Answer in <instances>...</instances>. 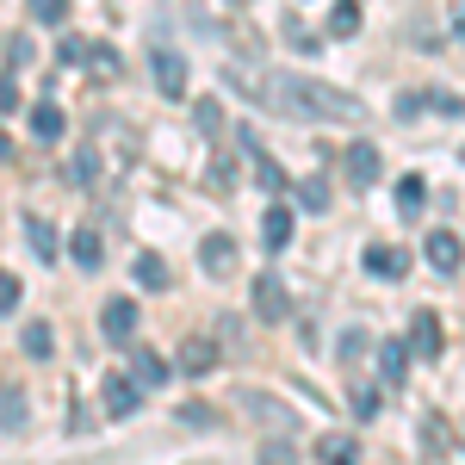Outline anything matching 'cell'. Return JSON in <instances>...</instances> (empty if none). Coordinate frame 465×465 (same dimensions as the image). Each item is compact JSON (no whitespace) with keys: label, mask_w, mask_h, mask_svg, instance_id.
<instances>
[{"label":"cell","mask_w":465,"mask_h":465,"mask_svg":"<svg viewBox=\"0 0 465 465\" xmlns=\"http://www.w3.org/2000/svg\"><path fill=\"white\" fill-rule=\"evenodd\" d=\"M366 273H379V280H403V273H410V254L397 249V242H372V249H366Z\"/></svg>","instance_id":"5"},{"label":"cell","mask_w":465,"mask_h":465,"mask_svg":"<svg viewBox=\"0 0 465 465\" xmlns=\"http://www.w3.org/2000/svg\"><path fill=\"white\" fill-rule=\"evenodd\" d=\"M131 379L149 385V391H155V385H168V360L155 354V348H131Z\"/></svg>","instance_id":"11"},{"label":"cell","mask_w":465,"mask_h":465,"mask_svg":"<svg viewBox=\"0 0 465 465\" xmlns=\"http://www.w3.org/2000/svg\"><path fill=\"white\" fill-rule=\"evenodd\" d=\"M410 354H422V360L440 354V317L434 311H416L410 317Z\"/></svg>","instance_id":"6"},{"label":"cell","mask_w":465,"mask_h":465,"mask_svg":"<svg viewBox=\"0 0 465 465\" xmlns=\"http://www.w3.org/2000/svg\"><path fill=\"white\" fill-rule=\"evenodd\" d=\"M254 317H261V322H286V317H292L286 286H280L273 273H261V280H254Z\"/></svg>","instance_id":"2"},{"label":"cell","mask_w":465,"mask_h":465,"mask_svg":"<svg viewBox=\"0 0 465 465\" xmlns=\"http://www.w3.org/2000/svg\"><path fill=\"white\" fill-rule=\"evenodd\" d=\"M217 366V341H205V335H193V341H180V372H193V379H205Z\"/></svg>","instance_id":"10"},{"label":"cell","mask_w":465,"mask_h":465,"mask_svg":"<svg viewBox=\"0 0 465 465\" xmlns=\"http://www.w3.org/2000/svg\"><path fill=\"white\" fill-rule=\"evenodd\" d=\"M100 329H106V341L124 348V341L137 335V304H131V298H112L106 311H100Z\"/></svg>","instance_id":"3"},{"label":"cell","mask_w":465,"mask_h":465,"mask_svg":"<svg viewBox=\"0 0 465 465\" xmlns=\"http://www.w3.org/2000/svg\"><path fill=\"white\" fill-rule=\"evenodd\" d=\"M422 254H429V267H434V273H460V254H465V242L453 236V230H434L429 242H422Z\"/></svg>","instance_id":"4"},{"label":"cell","mask_w":465,"mask_h":465,"mask_svg":"<svg viewBox=\"0 0 465 465\" xmlns=\"http://www.w3.org/2000/svg\"><path fill=\"white\" fill-rule=\"evenodd\" d=\"M416 440H422V453H429V460H440V453H447V416H422V422H416Z\"/></svg>","instance_id":"16"},{"label":"cell","mask_w":465,"mask_h":465,"mask_svg":"<svg viewBox=\"0 0 465 465\" xmlns=\"http://www.w3.org/2000/svg\"><path fill=\"white\" fill-rule=\"evenodd\" d=\"M63 131H69V118H63V106H50V100H44V106H32V137H44V143H56Z\"/></svg>","instance_id":"14"},{"label":"cell","mask_w":465,"mask_h":465,"mask_svg":"<svg viewBox=\"0 0 465 465\" xmlns=\"http://www.w3.org/2000/svg\"><path fill=\"white\" fill-rule=\"evenodd\" d=\"M199 131H205V137H217V131H223V112H217L212 100H199Z\"/></svg>","instance_id":"34"},{"label":"cell","mask_w":465,"mask_h":465,"mask_svg":"<svg viewBox=\"0 0 465 465\" xmlns=\"http://www.w3.org/2000/svg\"><path fill=\"white\" fill-rule=\"evenodd\" d=\"M69 180H74V186H94V180H100V162H94V155L81 149V155L69 162Z\"/></svg>","instance_id":"30"},{"label":"cell","mask_w":465,"mask_h":465,"mask_svg":"<svg viewBox=\"0 0 465 465\" xmlns=\"http://www.w3.org/2000/svg\"><path fill=\"white\" fill-rule=\"evenodd\" d=\"M74 261H81V267H87V273H94V267H100V261H106V249H100V236H94V230H74Z\"/></svg>","instance_id":"22"},{"label":"cell","mask_w":465,"mask_h":465,"mask_svg":"<svg viewBox=\"0 0 465 465\" xmlns=\"http://www.w3.org/2000/svg\"><path fill=\"white\" fill-rule=\"evenodd\" d=\"M56 56H63L69 69H87V56H94V44H87V37H63V44H56Z\"/></svg>","instance_id":"26"},{"label":"cell","mask_w":465,"mask_h":465,"mask_svg":"<svg viewBox=\"0 0 465 465\" xmlns=\"http://www.w3.org/2000/svg\"><path fill=\"white\" fill-rule=\"evenodd\" d=\"M273 94H280V106L298 112V118H335V124H360V118H366L360 100H348L341 87L304 81V74H267V106H273Z\"/></svg>","instance_id":"1"},{"label":"cell","mask_w":465,"mask_h":465,"mask_svg":"<svg viewBox=\"0 0 465 465\" xmlns=\"http://www.w3.org/2000/svg\"><path fill=\"white\" fill-rule=\"evenodd\" d=\"M131 273H137V286H149V292H162L168 280H174V273H168V261H162L155 249H143V254H137V267H131Z\"/></svg>","instance_id":"15"},{"label":"cell","mask_w":465,"mask_h":465,"mask_svg":"<svg viewBox=\"0 0 465 465\" xmlns=\"http://www.w3.org/2000/svg\"><path fill=\"white\" fill-rule=\"evenodd\" d=\"M199 267H205L212 280H223V273L236 267V242H230L223 230H217V236H205V249H199Z\"/></svg>","instance_id":"9"},{"label":"cell","mask_w":465,"mask_h":465,"mask_svg":"<svg viewBox=\"0 0 465 465\" xmlns=\"http://www.w3.org/2000/svg\"><path fill=\"white\" fill-rule=\"evenodd\" d=\"M261 242H267V249H286L292 242V212L286 205H267V217H261Z\"/></svg>","instance_id":"13"},{"label":"cell","mask_w":465,"mask_h":465,"mask_svg":"<svg viewBox=\"0 0 465 465\" xmlns=\"http://www.w3.org/2000/svg\"><path fill=\"white\" fill-rule=\"evenodd\" d=\"M286 37H292V44H298V50H317V37L304 32V19H286Z\"/></svg>","instance_id":"35"},{"label":"cell","mask_w":465,"mask_h":465,"mask_svg":"<svg viewBox=\"0 0 465 465\" xmlns=\"http://www.w3.org/2000/svg\"><path fill=\"white\" fill-rule=\"evenodd\" d=\"M137 403H143V385L124 379V372H112V379H106V416H131Z\"/></svg>","instance_id":"8"},{"label":"cell","mask_w":465,"mask_h":465,"mask_svg":"<svg viewBox=\"0 0 465 465\" xmlns=\"http://www.w3.org/2000/svg\"><path fill=\"white\" fill-rule=\"evenodd\" d=\"M87 69L100 74V81H112V74H118V56H112L106 44H94V56H87Z\"/></svg>","instance_id":"31"},{"label":"cell","mask_w":465,"mask_h":465,"mask_svg":"<svg viewBox=\"0 0 465 465\" xmlns=\"http://www.w3.org/2000/svg\"><path fill=\"white\" fill-rule=\"evenodd\" d=\"M254 174H261V186H267L273 199H280V193H286V186H292V180H286V168H280V162H267V155L254 162Z\"/></svg>","instance_id":"27"},{"label":"cell","mask_w":465,"mask_h":465,"mask_svg":"<svg viewBox=\"0 0 465 465\" xmlns=\"http://www.w3.org/2000/svg\"><path fill=\"white\" fill-rule=\"evenodd\" d=\"M261 465H298V460H292L280 440H267V447H261Z\"/></svg>","instance_id":"37"},{"label":"cell","mask_w":465,"mask_h":465,"mask_svg":"<svg viewBox=\"0 0 465 465\" xmlns=\"http://www.w3.org/2000/svg\"><path fill=\"white\" fill-rule=\"evenodd\" d=\"M19 429H25V391L6 385V440H19Z\"/></svg>","instance_id":"24"},{"label":"cell","mask_w":465,"mask_h":465,"mask_svg":"<svg viewBox=\"0 0 465 465\" xmlns=\"http://www.w3.org/2000/svg\"><path fill=\"white\" fill-rule=\"evenodd\" d=\"M422 205H429L422 174H403V180H397V212H403V217H422Z\"/></svg>","instance_id":"17"},{"label":"cell","mask_w":465,"mask_h":465,"mask_svg":"<svg viewBox=\"0 0 465 465\" xmlns=\"http://www.w3.org/2000/svg\"><path fill=\"white\" fill-rule=\"evenodd\" d=\"M32 19L37 25H63L69 19V0H32Z\"/></svg>","instance_id":"28"},{"label":"cell","mask_w":465,"mask_h":465,"mask_svg":"<svg viewBox=\"0 0 465 465\" xmlns=\"http://www.w3.org/2000/svg\"><path fill=\"white\" fill-rule=\"evenodd\" d=\"M292 193H298V205H304V212H329V180H322V174L298 180Z\"/></svg>","instance_id":"20"},{"label":"cell","mask_w":465,"mask_h":465,"mask_svg":"<svg viewBox=\"0 0 465 465\" xmlns=\"http://www.w3.org/2000/svg\"><path fill=\"white\" fill-rule=\"evenodd\" d=\"M249 410L261 416V422H273V429H292V410H280V403H267V397H249Z\"/></svg>","instance_id":"29"},{"label":"cell","mask_w":465,"mask_h":465,"mask_svg":"<svg viewBox=\"0 0 465 465\" xmlns=\"http://www.w3.org/2000/svg\"><path fill=\"white\" fill-rule=\"evenodd\" d=\"M180 422H186V429H205V422H212V410H205V403H186V410H180Z\"/></svg>","instance_id":"36"},{"label":"cell","mask_w":465,"mask_h":465,"mask_svg":"<svg viewBox=\"0 0 465 465\" xmlns=\"http://www.w3.org/2000/svg\"><path fill=\"white\" fill-rule=\"evenodd\" d=\"M354 416H360V422L379 416V391H372V385H360V391H354Z\"/></svg>","instance_id":"32"},{"label":"cell","mask_w":465,"mask_h":465,"mask_svg":"<svg viewBox=\"0 0 465 465\" xmlns=\"http://www.w3.org/2000/svg\"><path fill=\"white\" fill-rule=\"evenodd\" d=\"M155 87H162L168 100H180V94H186V56H174V50H155Z\"/></svg>","instance_id":"7"},{"label":"cell","mask_w":465,"mask_h":465,"mask_svg":"<svg viewBox=\"0 0 465 465\" xmlns=\"http://www.w3.org/2000/svg\"><path fill=\"white\" fill-rule=\"evenodd\" d=\"M25 242H32V254L37 261H56V230H50V223H44V217H25Z\"/></svg>","instance_id":"18"},{"label":"cell","mask_w":465,"mask_h":465,"mask_svg":"<svg viewBox=\"0 0 465 465\" xmlns=\"http://www.w3.org/2000/svg\"><path fill=\"white\" fill-rule=\"evenodd\" d=\"M460 37H465V6H460Z\"/></svg>","instance_id":"39"},{"label":"cell","mask_w":465,"mask_h":465,"mask_svg":"<svg viewBox=\"0 0 465 465\" xmlns=\"http://www.w3.org/2000/svg\"><path fill=\"white\" fill-rule=\"evenodd\" d=\"M19 348L32 360H50L56 354V335H50V322H25V335H19Z\"/></svg>","instance_id":"19"},{"label":"cell","mask_w":465,"mask_h":465,"mask_svg":"<svg viewBox=\"0 0 465 465\" xmlns=\"http://www.w3.org/2000/svg\"><path fill=\"white\" fill-rule=\"evenodd\" d=\"M230 6H242V0H230Z\"/></svg>","instance_id":"40"},{"label":"cell","mask_w":465,"mask_h":465,"mask_svg":"<svg viewBox=\"0 0 465 465\" xmlns=\"http://www.w3.org/2000/svg\"><path fill=\"white\" fill-rule=\"evenodd\" d=\"M0 311H6V317L19 311V273H0Z\"/></svg>","instance_id":"33"},{"label":"cell","mask_w":465,"mask_h":465,"mask_svg":"<svg viewBox=\"0 0 465 465\" xmlns=\"http://www.w3.org/2000/svg\"><path fill=\"white\" fill-rule=\"evenodd\" d=\"M25 56H32V37L13 32L6 37V74H13V81H19V69H25Z\"/></svg>","instance_id":"25"},{"label":"cell","mask_w":465,"mask_h":465,"mask_svg":"<svg viewBox=\"0 0 465 465\" xmlns=\"http://www.w3.org/2000/svg\"><path fill=\"white\" fill-rule=\"evenodd\" d=\"M360 32V6L354 0H341L335 13H329V37H354Z\"/></svg>","instance_id":"23"},{"label":"cell","mask_w":465,"mask_h":465,"mask_svg":"<svg viewBox=\"0 0 465 465\" xmlns=\"http://www.w3.org/2000/svg\"><path fill=\"white\" fill-rule=\"evenodd\" d=\"M379 168H385V162H379V149H372V143H354V149H348V180H354V186H372V180H379Z\"/></svg>","instance_id":"12"},{"label":"cell","mask_w":465,"mask_h":465,"mask_svg":"<svg viewBox=\"0 0 465 465\" xmlns=\"http://www.w3.org/2000/svg\"><path fill=\"white\" fill-rule=\"evenodd\" d=\"M360 348H366V335H360V329H348V335H341V360H360Z\"/></svg>","instance_id":"38"},{"label":"cell","mask_w":465,"mask_h":465,"mask_svg":"<svg viewBox=\"0 0 465 465\" xmlns=\"http://www.w3.org/2000/svg\"><path fill=\"white\" fill-rule=\"evenodd\" d=\"M379 366H385V385H397L403 366H410V341H385V348H379Z\"/></svg>","instance_id":"21"}]
</instances>
